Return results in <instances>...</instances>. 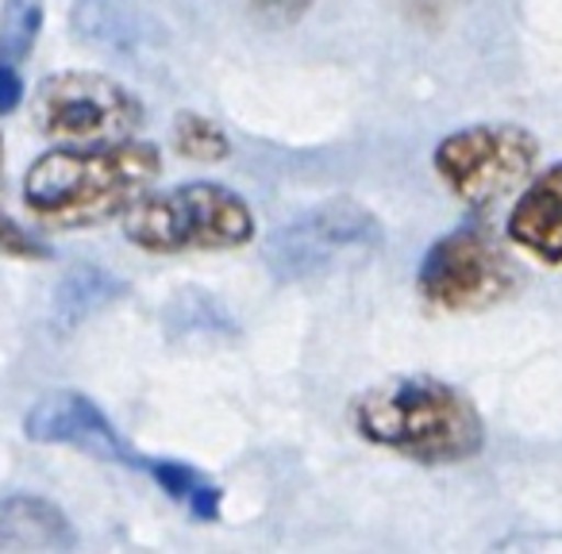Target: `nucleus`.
Segmentation results:
<instances>
[{"label":"nucleus","instance_id":"nucleus-1","mask_svg":"<svg viewBox=\"0 0 562 554\" xmlns=\"http://www.w3.org/2000/svg\"><path fill=\"white\" fill-rule=\"evenodd\" d=\"M158 173V147L132 135L109 143H63L27 166L24 208L47 227L81 231L127 216L150 193Z\"/></svg>","mask_w":562,"mask_h":554},{"label":"nucleus","instance_id":"nucleus-2","mask_svg":"<svg viewBox=\"0 0 562 554\" xmlns=\"http://www.w3.org/2000/svg\"><path fill=\"white\" fill-rule=\"evenodd\" d=\"M351 423L367 443L420 466H451L485 446L477 405L451 382L431 374H393L351 405Z\"/></svg>","mask_w":562,"mask_h":554},{"label":"nucleus","instance_id":"nucleus-3","mask_svg":"<svg viewBox=\"0 0 562 554\" xmlns=\"http://www.w3.org/2000/svg\"><path fill=\"white\" fill-rule=\"evenodd\" d=\"M124 235L143 255L239 250L255 239V208L220 181H181L143 196L124 216Z\"/></svg>","mask_w":562,"mask_h":554},{"label":"nucleus","instance_id":"nucleus-4","mask_svg":"<svg viewBox=\"0 0 562 554\" xmlns=\"http://www.w3.org/2000/svg\"><path fill=\"white\" fill-rule=\"evenodd\" d=\"M536 162L539 139L520 124L459 127L431 150V170L474 212H490L520 193Z\"/></svg>","mask_w":562,"mask_h":554},{"label":"nucleus","instance_id":"nucleus-5","mask_svg":"<svg viewBox=\"0 0 562 554\" xmlns=\"http://www.w3.org/2000/svg\"><path fill=\"white\" fill-rule=\"evenodd\" d=\"M520 285V270L508 250L482 224L454 227L428 247L416 273L420 301L436 313H485L508 301Z\"/></svg>","mask_w":562,"mask_h":554},{"label":"nucleus","instance_id":"nucleus-6","mask_svg":"<svg viewBox=\"0 0 562 554\" xmlns=\"http://www.w3.org/2000/svg\"><path fill=\"white\" fill-rule=\"evenodd\" d=\"M32 124L55 143H109L139 132L143 104L120 81L93 70L50 74L35 86Z\"/></svg>","mask_w":562,"mask_h":554},{"label":"nucleus","instance_id":"nucleus-7","mask_svg":"<svg viewBox=\"0 0 562 554\" xmlns=\"http://www.w3.org/2000/svg\"><path fill=\"white\" fill-rule=\"evenodd\" d=\"M382 224L359 201H324L301 212L293 224L278 227L266 239V265L278 282H308L344 265L347 258H362L378 250Z\"/></svg>","mask_w":562,"mask_h":554},{"label":"nucleus","instance_id":"nucleus-8","mask_svg":"<svg viewBox=\"0 0 562 554\" xmlns=\"http://www.w3.org/2000/svg\"><path fill=\"white\" fill-rule=\"evenodd\" d=\"M24 436L32 443L47 446H74V451L89 454L97 462H116V466H132L135 454L112 428V420L78 389H50L27 408L24 416Z\"/></svg>","mask_w":562,"mask_h":554},{"label":"nucleus","instance_id":"nucleus-9","mask_svg":"<svg viewBox=\"0 0 562 554\" xmlns=\"http://www.w3.org/2000/svg\"><path fill=\"white\" fill-rule=\"evenodd\" d=\"M513 247L543 265H562V162L531 173L505 219Z\"/></svg>","mask_w":562,"mask_h":554},{"label":"nucleus","instance_id":"nucleus-10","mask_svg":"<svg viewBox=\"0 0 562 554\" xmlns=\"http://www.w3.org/2000/svg\"><path fill=\"white\" fill-rule=\"evenodd\" d=\"M78 546L74 523L55 500L35 493L0 497V551H70Z\"/></svg>","mask_w":562,"mask_h":554},{"label":"nucleus","instance_id":"nucleus-11","mask_svg":"<svg viewBox=\"0 0 562 554\" xmlns=\"http://www.w3.org/2000/svg\"><path fill=\"white\" fill-rule=\"evenodd\" d=\"M147 470H150V477L166 489V497H173L178 505H186L196 520H216L220 516V500H224V493H220L216 485L204 482L193 466L173 462V459H155V462H147Z\"/></svg>","mask_w":562,"mask_h":554},{"label":"nucleus","instance_id":"nucleus-12","mask_svg":"<svg viewBox=\"0 0 562 554\" xmlns=\"http://www.w3.org/2000/svg\"><path fill=\"white\" fill-rule=\"evenodd\" d=\"M170 143L189 162H224L232 155V139L216 120L201 112H178L170 124Z\"/></svg>","mask_w":562,"mask_h":554},{"label":"nucleus","instance_id":"nucleus-13","mask_svg":"<svg viewBox=\"0 0 562 554\" xmlns=\"http://www.w3.org/2000/svg\"><path fill=\"white\" fill-rule=\"evenodd\" d=\"M116 293H120L116 278H109L104 270H93V265H78V270L63 282V290H58V316H63L66 328H70V324H78L81 316L109 305Z\"/></svg>","mask_w":562,"mask_h":554},{"label":"nucleus","instance_id":"nucleus-14","mask_svg":"<svg viewBox=\"0 0 562 554\" xmlns=\"http://www.w3.org/2000/svg\"><path fill=\"white\" fill-rule=\"evenodd\" d=\"M0 178H4V139H0ZM0 255H4V258H24V262H47L50 247L35 239L27 227H20L9 212L0 208Z\"/></svg>","mask_w":562,"mask_h":554},{"label":"nucleus","instance_id":"nucleus-15","mask_svg":"<svg viewBox=\"0 0 562 554\" xmlns=\"http://www.w3.org/2000/svg\"><path fill=\"white\" fill-rule=\"evenodd\" d=\"M20 104H24V78L16 74V66L0 63V116H12Z\"/></svg>","mask_w":562,"mask_h":554}]
</instances>
